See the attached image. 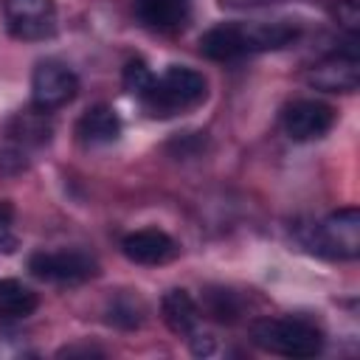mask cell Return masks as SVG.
I'll return each instance as SVG.
<instances>
[{
	"label": "cell",
	"mask_w": 360,
	"mask_h": 360,
	"mask_svg": "<svg viewBox=\"0 0 360 360\" xmlns=\"http://www.w3.org/2000/svg\"><path fill=\"white\" fill-rule=\"evenodd\" d=\"M8 138L22 143V146H39V143H48L51 124H48L42 110H37V112H17L8 121Z\"/></svg>",
	"instance_id": "obj_15"
},
{
	"label": "cell",
	"mask_w": 360,
	"mask_h": 360,
	"mask_svg": "<svg viewBox=\"0 0 360 360\" xmlns=\"http://www.w3.org/2000/svg\"><path fill=\"white\" fill-rule=\"evenodd\" d=\"M79 93V79L76 73L59 62V59H42L34 68L31 76V101L37 110L51 112L65 107L68 101H73V96Z\"/></svg>",
	"instance_id": "obj_6"
},
{
	"label": "cell",
	"mask_w": 360,
	"mask_h": 360,
	"mask_svg": "<svg viewBox=\"0 0 360 360\" xmlns=\"http://www.w3.org/2000/svg\"><path fill=\"white\" fill-rule=\"evenodd\" d=\"M39 307L34 290L17 278H0V318H28Z\"/></svg>",
	"instance_id": "obj_14"
},
{
	"label": "cell",
	"mask_w": 360,
	"mask_h": 360,
	"mask_svg": "<svg viewBox=\"0 0 360 360\" xmlns=\"http://www.w3.org/2000/svg\"><path fill=\"white\" fill-rule=\"evenodd\" d=\"M301 239L318 256L352 262L360 256V214L352 205L338 208V211L326 214L323 219L307 225Z\"/></svg>",
	"instance_id": "obj_4"
},
{
	"label": "cell",
	"mask_w": 360,
	"mask_h": 360,
	"mask_svg": "<svg viewBox=\"0 0 360 360\" xmlns=\"http://www.w3.org/2000/svg\"><path fill=\"white\" fill-rule=\"evenodd\" d=\"M141 312H143V307H141V301L138 298H115L112 301V307H110V323H118V326H138L141 323Z\"/></svg>",
	"instance_id": "obj_18"
},
{
	"label": "cell",
	"mask_w": 360,
	"mask_h": 360,
	"mask_svg": "<svg viewBox=\"0 0 360 360\" xmlns=\"http://www.w3.org/2000/svg\"><path fill=\"white\" fill-rule=\"evenodd\" d=\"M17 231H14V208L8 202H0V253L17 250Z\"/></svg>",
	"instance_id": "obj_20"
},
{
	"label": "cell",
	"mask_w": 360,
	"mask_h": 360,
	"mask_svg": "<svg viewBox=\"0 0 360 360\" xmlns=\"http://www.w3.org/2000/svg\"><path fill=\"white\" fill-rule=\"evenodd\" d=\"M295 39L298 28L290 22H222L200 37V53L214 62H228L259 51L287 48Z\"/></svg>",
	"instance_id": "obj_1"
},
{
	"label": "cell",
	"mask_w": 360,
	"mask_h": 360,
	"mask_svg": "<svg viewBox=\"0 0 360 360\" xmlns=\"http://www.w3.org/2000/svg\"><path fill=\"white\" fill-rule=\"evenodd\" d=\"M332 17L349 34V39H357V34H360V6H357V0H335L332 3Z\"/></svg>",
	"instance_id": "obj_17"
},
{
	"label": "cell",
	"mask_w": 360,
	"mask_h": 360,
	"mask_svg": "<svg viewBox=\"0 0 360 360\" xmlns=\"http://www.w3.org/2000/svg\"><path fill=\"white\" fill-rule=\"evenodd\" d=\"M160 312H163L166 326L174 335H194V329L200 323V307L188 295V290H177V287L169 290L160 298Z\"/></svg>",
	"instance_id": "obj_13"
},
{
	"label": "cell",
	"mask_w": 360,
	"mask_h": 360,
	"mask_svg": "<svg viewBox=\"0 0 360 360\" xmlns=\"http://www.w3.org/2000/svg\"><path fill=\"white\" fill-rule=\"evenodd\" d=\"M250 340L281 357H315L323 349V335L304 318H259L250 326Z\"/></svg>",
	"instance_id": "obj_3"
},
{
	"label": "cell",
	"mask_w": 360,
	"mask_h": 360,
	"mask_svg": "<svg viewBox=\"0 0 360 360\" xmlns=\"http://www.w3.org/2000/svg\"><path fill=\"white\" fill-rule=\"evenodd\" d=\"M121 250L135 264H166L177 256V242L158 228H143L135 233H127L121 242Z\"/></svg>",
	"instance_id": "obj_10"
},
{
	"label": "cell",
	"mask_w": 360,
	"mask_h": 360,
	"mask_svg": "<svg viewBox=\"0 0 360 360\" xmlns=\"http://www.w3.org/2000/svg\"><path fill=\"white\" fill-rule=\"evenodd\" d=\"M357 39H349L346 48L332 51L321 62H315L307 73V82L326 93H352L360 84V56H357Z\"/></svg>",
	"instance_id": "obj_8"
},
{
	"label": "cell",
	"mask_w": 360,
	"mask_h": 360,
	"mask_svg": "<svg viewBox=\"0 0 360 360\" xmlns=\"http://www.w3.org/2000/svg\"><path fill=\"white\" fill-rule=\"evenodd\" d=\"M132 8L146 28L160 34L180 31L188 22V11H191L188 0H135Z\"/></svg>",
	"instance_id": "obj_11"
},
{
	"label": "cell",
	"mask_w": 360,
	"mask_h": 360,
	"mask_svg": "<svg viewBox=\"0 0 360 360\" xmlns=\"http://www.w3.org/2000/svg\"><path fill=\"white\" fill-rule=\"evenodd\" d=\"M6 25L11 37L25 42H39L56 31V3L53 0H3Z\"/></svg>",
	"instance_id": "obj_7"
},
{
	"label": "cell",
	"mask_w": 360,
	"mask_h": 360,
	"mask_svg": "<svg viewBox=\"0 0 360 360\" xmlns=\"http://www.w3.org/2000/svg\"><path fill=\"white\" fill-rule=\"evenodd\" d=\"M335 124V110L318 98H295L281 112V127L292 141L323 138Z\"/></svg>",
	"instance_id": "obj_9"
},
{
	"label": "cell",
	"mask_w": 360,
	"mask_h": 360,
	"mask_svg": "<svg viewBox=\"0 0 360 360\" xmlns=\"http://www.w3.org/2000/svg\"><path fill=\"white\" fill-rule=\"evenodd\" d=\"M76 135L82 143L87 146H104V143H112L118 141L121 135V118L112 107L107 104H96L90 107L87 112H82L79 124H76Z\"/></svg>",
	"instance_id": "obj_12"
},
{
	"label": "cell",
	"mask_w": 360,
	"mask_h": 360,
	"mask_svg": "<svg viewBox=\"0 0 360 360\" xmlns=\"http://www.w3.org/2000/svg\"><path fill=\"white\" fill-rule=\"evenodd\" d=\"M149 84H152V73H149V68L143 65V59L127 62V68H124V87H127L132 96L141 98V96L149 90Z\"/></svg>",
	"instance_id": "obj_19"
},
{
	"label": "cell",
	"mask_w": 360,
	"mask_h": 360,
	"mask_svg": "<svg viewBox=\"0 0 360 360\" xmlns=\"http://www.w3.org/2000/svg\"><path fill=\"white\" fill-rule=\"evenodd\" d=\"M205 93H208V82L200 70H191L186 65H172L160 76H152V84L141 96V101L149 110V115L169 118L174 112L200 104Z\"/></svg>",
	"instance_id": "obj_2"
},
{
	"label": "cell",
	"mask_w": 360,
	"mask_h": 360,
	"mask_svg": "<svg viewBox=\"0 0 360 360\" xmlns=\"http://www.w3.org/2000/svg\"><path fill=\"white\" fill-rule=\"evenodd\" d=\"M202 307H205V312H208L214 321H219V323H233V321H239V315H242V301H239V295L231 292V290H225V287L208 290L205 298H202Z\"/></svg>",
	"instance_id": "obj_16"
},
{
	"label": "cell",
	"mask_w": 360,
	"mask_h": 360,
	"mask_svg": "<svg viewBox=\"0 0 360 360\" xmlns=\"http://www.w3.org/2000/svg\"><path fill=\"white\" fill-rule=\"evenodd\" d=\"M28 270L53 284H82L98 273V262L79 250V248H65V250H37L28 259Z\"/></svg>",
	"instance_id": "obj_5"
}]
</instances>
